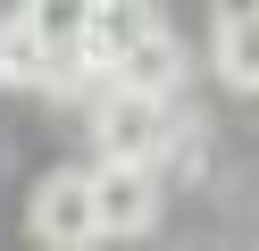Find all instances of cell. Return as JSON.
<instances>
[{
    "label": "cell",
    "instance_id": "obj_1",
    "mask_svg": "<svg viewBox=\"0 0 259 251\" xmlns=\"http://www.w3.org/2000/svg\"><path fill=\"white\" fill-rule=\"evenodd\" d=\"M92 151L101 159H167L176 151V117H167V92H142V84H109L92 100Z\"/></svg>",
    "mask_w": 259,
    "mask_h": 251
},
{
    "label": "cell",
    "instance_id": "obj_2",
    "mask_svg": "<svg viewBox=\"0 0 259 251\" xmlns=\"http://www.w3.org/2000/svg\"><path fill=\"white\" fill-rule=\"evenodd\" d=\"M25 226H34V243H59V251L101 243V234H109L101 176H92V167H51V176L34 184V201H25Z\"/></svg>",
    "mask_w": 259,
    "mask_h": 251
},
{
    "label": "cell",
    "instance_id": "obj_3",
    "mask_svg": "<svg viewBox=\"0 0 259 251\" xmlns=\"http://www.w3.org/2000/svg\"><path fill=\"white\" fill-rule=\"evenodd\" d=\"M92 176H101L109 234H151L159 226V159H92Z\"/></svg>",
    "mask_w": 259,
    "mask_h": 251
},
{
    "label": "cell",
    "instance_id": "obj_4",
    "mask_svg": "<svg viewBox=\"0 0 259 251\" xmlns=\"http://www.w3.org/2000/svg\"><path fill=\"white\" fill-rule=\"evenodd\" d=\"M151 33H159V0H101V9H92V33H84V50L109 67V76H117V67L134 59Z\"/></svg>",
    "mask_w": 259,
    "mask_h": 251
},
{
    "label": "cell",
    "instance_id": "obj_5",
    "mask_svg": "<svg viewBox=\"0 0 259 251\" xmlns=\"http://www.w3.org/2000/svg\"><path fill=\"white\" fill-rule=\"evenodd\" d=\"M51 33L34 25V17L25 9H9L0 17V84H9V92H34V84H51Z\"/></svg>",
    "mask_w": 259,
    "mask_h": 251
},
{
    "label": "cell",
    "instance_id": "obj_6",
    "mask_svg": "<svg viewBox=\"0 0 259 251\" xmlns=\"http://www.w3.org/2000/svg\"><path fill=\"white\" fill-rule=\"evenodd\" d=\"M117 76H125V84H142V92H184V50H176V33L159 25L151 42H142L134 59L117 67Z\"/></svg>",
    "mask_w": 259,
    "mask_h": 251
},
{
    "label": "cell",
    "instance_id": "obj_7",
    "mask_svg": "<svg viewBox=\"0 0 259 251\" xmlns=\"http://www.w3.org/2000/svg\"><path fill=\"white\" fill-rule=\"evenodd\" d=\"M218 33V76L234 84V92H259V17H242V25H209Z\"/></svg>",
    "mask_w": 259,
    "mask_h": 251
},
{
    "label": "cell",
    "instance_id": "obj_8",
    "mask_svg": "<svg viewBox=\"0 0 259 251\" xmlns=\"http://www.w3.org/2000/svg\"><path fill=\"white\" fill-rule=\"evenodd\" d=\"M92 9H101V0H25V17L51 33V50H84V33H92Z\"/></svg>",
    "mask_w": 259,
    "mask_h": 251
},
{
    "label": "cell",
    "instance_id": "obj_9",
    "mask_svg": "<svg viewBox=\"0 0 259 251\" xmlns=\"http://www.w3.org/2000/svg\"><path fill=\"white\" fill-rule=\"evenodd\" d=\"M242 17H259V0H209V25H242Z\"/></svg>",
    "mask_w": 259,
    "mask_h": 251
}]
</instances>
